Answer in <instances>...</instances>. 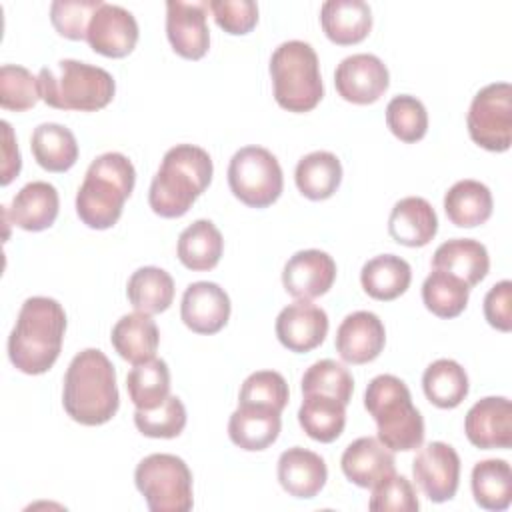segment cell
I'll return each mask as SVG.
<instances>
[{
    "label": "cell",
    "instance_id": "f35d334b",
    "mask_svg": "<svg viewBox=\"0 0 512 512\" xmlns=\"http://www.w3.org/2000/svg\"><path fill=\"white\" fill-rule=\"evenodd\" d=\"M354 392V378L348 368L336 360L314 362L302 376V394H324L348 406Z\"/></svg>",
    "mask_w": 512,
    "mask_h": 512
},
{
    "label": "cell",
    "instance_id": "277c9868",
    "mask_svg": "<svg viewBox=\"0 0 512 512\" xmlns=\"http://www.w3.org/2000/svg\"><path fill=\"white\" fill-rule=\"evenodd\" d=\"M136 184L134 164L120 152L100 154L76 194V214L92 230L112 228Z\"/></svg>",
    "mask_w": 512,
    "mask_h": 512
},
{
    "label": "cell",
    "instance_id": "5b68a950",
    "mask_svg": "<svg viewBox=\"0 0 512 512\" xmlns=\"http://www.w3.org/2000/svg\"><path fill=\"white\" fill-rule=\"evenodd\" d=\"M364 408L374 418L378 440L388 450L408 452L422 446L424 418L400 378L392 374L372 378L364 392Z\"/></svg>",
    "mask_w": 512,
    "mask_h": 512
},
{
    "label": "cell",
    "instance_id": "d4e9b609",
    "mask_svg": "<svg viewBox=\"0 0 512 512\" xmlns=\"http://www.w3.org/2000/svg\"><path fill=\"white\" fill-rule=\"evenodd\" d=\"M432 268L444 270L472 288L488 274L490 258L482 242L472 238H454L442 242L436 248L432 256Z\"/></svg>",
    "mask_w": 512,
    "mask_h": 512
},
{
    "label": "cell",
    "instance_id": "9c48e42d",
    "mask_svg": "<svg viewBox=\"0 0 512 512\" xmlns=\"http://www.w3.org/2000/svg\"><path fill=\"white\" fill-rule=\"evenodd\" d=\"M228 186L242 204L250 208H266L282 194V168L270 150L262 146H244L230 158Z\"/></svg>",
    "mask_w": 512,
    "mask_h": 512
},
{
    "label": "cell",
    "instance_id": "c3c4849f",
    "mask_svg": "<svg viewBox=\"0 0 512 512\" xmlns=\"http://www.w3.org/2000/svg\"><path fill=\"white\" fill-rule=\"evenodd\" d=\"M2 130H4V144H2V154H4V162H2V186H8L20 172L22 168V160H20V152L14 140V132L12 126L2 120Z\"/></svg>",
    "mask_w": 512,
    "mask_h": 512
},
{
    "label": "cell",
    "instance_id": "44dd1931",
    "mask_svg": "<svg viewBox=\"0 0 512 512\" xmlns=\"http://www.w3.org/2000/svg\"><path fill=\"white\" fill-rule=\"evenodd\" d=\"M326 478V462L312 450L294 446L278 458V482L294 498H314L324 488Z\"/></svg>",
    "mask_w": 512,
    "mask_h": 512
},
{
    "label": "cell",
    "instance_id": "8992f818",
    "mask_svg": "<svg viewBox=\"0 0 512 512\" xmlns=\"http://www.w3.org/2000/svg\"><path fill=\"white\" fill-rule=\"evenodd\" d=\"M42 100L58 110L96 112L108 106L116 92L112 74L100 66L64 58L38 72Z\"/></svg>",
    "mask_w": 512,
    "mask_h": 512
},
{
    "label": "cell",
    "instance_id": "e575fe53",
    "mask_svg": "<svg viewBox=\"0 0 512 512\" xmlns=\"http://www.w3.org/2000/svg\"><path fill=\"white\" fill-rule=\"evenodd\" d=\"M126 296L136 312L150 316L160 314L168 310L174 300V280L162 268L144 266L128 278Z\"/></svg>",
    "mask_w": 512,
    "mask_h": 512
},
{
    "label": "cell",
    "instance_id": "6da1fadb",
    "mask_svg": "<svg viewBox=\"0 0 512 512\" xmlns=\"http://www.w3.org/2000/svg\"><path fill=\"white\" fill-rule=\"evenodd\" d=\"M66 332L62 304L48 296L24 300L8 338V358L24 374L48 372L60 356Z\"/></svg>",
    "mask_w": 512,
    "mask_h": 512
},
{
    "label": "cell",
    "instance_id": "9a60e30c",
    "mask_svg": "<svg viewBox=\"0 0 512 512\" xmlns=\"http://www.w3.org/2000/svg\"><path fill=\"white\" fill-rule=\"evenodd\" d=\"M336 280V262L328 252L310 248L288 258L282 270L284 290L296 300H312L326 294Z\"/></svg>",
    "mask_w": 512,
    "mask_h": 512
},
{
    "label": "cell",
    "instance_id": "4dcf8cb0",
    "mask_svg": "<svg viewBox=\"0 0 512 512\" xmlns=\"http://www.w3.org/2000/svg\"><path fill=\"white\" fill-rule=\"evenodd\" d=\"M222 250H224V240L220 230L214 226V222L204 218L192 222L178 236V246H176L178 260L188 270H194V272L212 270L220 262Z\"/></svg>",
    "mask_w": 512,
    "mask_h": 512
},
{
    "label": "cell",
    "instance_id": "bcb514c9",
    "mask_svg": "<svg viewBox=\"0 0 512 512\" xmlns=\"http://www.w3.org/2000/svg\"><path fill=\"white\" fill-rule=\"evenodd\" d=\"M208 10L216 24L234 36L248 34L258 24V6L252 0H210Z\"/></svg>",
    "mask_w": 512,
    "mask_h": 512
},
{
    "label": "cell",
    "instance_id": "d590c367",
    "mask_svg": "<svg viewBox=\"0 0 512 512\" xmlns=\"http://www.w3.org/2000/svg\"><path fill=\"white\" fill-rule=\"evenodd\" d=\"M422 388L434 406L456 408L468 396V374L456 360L440 358L424 370Z\"/></svg>",
    "mask_w": 512,
    "mask_h": 512
},
{
    "label": "cell",
    "instance_id": "7402d4cb",
    "mask_svg": "<svg viewBox=\"0 0 512 512\" xmlns=\"http://www.w3.org/2000/svg\"><path fill=\"white\" fill-rule=\"evenodd\" d=\"M60 198L50 182L34 180L22 186L8 208V218L14 226L26 232H40L56 222Z\"/></svg>",
    "mask_w": 512,
    "mask_h": 512
},
{
    "label": "cell",
    "instance_id": "74e56055",
    "mask_svg": "<svg viewBox=\"0 0 512 512\" xmlns=\"http://www.w3.org/2000/svg\"><path fill=\"white\" fill-rule=\"evenodd\" d=\"M470 288L456 276L434 270L422 284V302L438 318H456L468 304Z\"/></svg>",
    "mask_w": 512,
    "mask_h": 512
},
{
    "label": "cell",
    "instance_id": "f546056e",
    "mask_svg": "<svg viewBox=\"0 0 512 512\" xmlns=\"http://www.w3.org/2000/svg\"><path fill=\"white\" fill-rule=\"evenodd\" d=\"M30 148L38 166L48 172H66L78 160V142L70 128L44 122L34 128L30 138Z\"/></svg>",
    "mask_w": 512,
    "mask_h": 512
},
{
    "label": "cell",
    "instance_id": "e0dca14e",
    "mask_svg": "<svg viewBox=\"0 0 512 512\" xmlns=\"http://www.w3.org/2000/svg\"><path fill=\"white\" fill-rule=\"evenodd\" d=\"M466 438L482 450L512 446V404L504 396L478 400L464 418Z\"/></svg>",
    "mask_w": 512,
    "mask_h": 512
},
{
    "label": "cell",
    "instance_id": "f1b7e54d",
    "mask_svg": "<svg viewBox=\"0 0 512 512\" xmlns=\"http://www.w3.org/2000/svg\"><path fill=\"white\" fill-rule=\"evenodd\" d=\"M412 280L410 264L396 254H380L370 258L360 270V284L364 292L382 302L402 296Z\"/></svg>",
    "mask_w": 512,
    "mask_h": 512
},
{
    "label": "cell",
    "instance_id": "ac0fdd59",
    "mask_svg": "<svg viewBox=\"0 0 512 512\" xmlns=\"http://www.w3.org/2000/svg\"><path fill=\"white\" fill-rule=\"evenodd\" d=\"M336 352L348 364H366L380 356L386 344L382 320L368 310L348 314L336 330Z\"/></svg>",
    "mask_w": 512,
    "mask_h": 512
},
{
    "label": "cell",
    "instance_id": "5bb4252c",
    "mask_svg": "<svg viewBox=\"0 0 512 512\" xmlns=\"http://www.w3.org/2000/svg\"><path fill=\"white\" fill-rule=\"evenodd\" d=\"M86 40L102 56L124 58L138 42V22L126 8L104 2L88 24Z\"/></svg>",
    "mask_w": 512,
    "mask_h": 512
},
{
    "label": "cell",
    "instance_id": "ba28073f",
    "mask_svg": "<svg viewBox=\"0 0 512 512\" xmlns=\"http://www.w3.org/2000/svg\"><path fill=\"white\" fill-rule=\"evenodd\" d=\"M134 482L152 512H188L194 504L192 472L174 454H150L134 470Z\"/></svg>",
    "mask_w": 512,
    "mask_h": 512
},
{
    "label": "cell",
    "instance_id": "7bdbcfd3",
    "mask_svg": "<svg viewBox=\"0 0 512 512\" xmlns=\"http://www.w3.org/2000/svg\"><path fill=\"white\" fill-rule=\"evenodd\" d=\"M134 424L148 438H176L186 426V408L178 396H168L152 410L136 408Z\"/></svg>",
    "mask_w": 512,
    "mask_h": 512
},
{
    "label": "cell",
    "instance_id": "4fadbf2b",
    "mask_svg": "<svg viewBox=\"0 0 512 512\" xmlns=\"http://www.w3.org/2000/svg\"><path fill=\"white\" fill-rule=\"evenodd\" d=\"M208 2H166V36L172 50L186 60H200L210 48Z\"/></svg>",
    "mask_w": 512,
    "mask_h": 512
},
{
    "label": "cell",
    "instance_id": "cb8c5ba5",
    "mask_svg": "<svg viewBox=\"0 0 512 512\" xmlns=\"http://www.w3.org/2000/svg\"><path fill=\"white\" fill-rule=\"evenodd\" d=\"M320 24L330 42L358 44L372 30V10L364 0H328L320 8Z\"/></svg>",
    "mask_w": 512,
    "mask_h": 512
},
{
    "label": "cell",
    "instance_id": "7a4b0ae2",
    "mask_svg": "<svg viewBox=\"0 0 512 512\" xmlns=\"http://www.w3.org/2000/svg\"><path fill=\"white\" fill-rule=\"evenodd\" d=\"M62 406L84 426L106 424L118 412L116 370L102 350L86 348L72 358L64 374Z\"/></svg>",
    "mask_w": 512,
    "mask_h": 512
},
{
    "label": "cell",
    "instance_id": "83f0119b",
    "mask_svg": "<svg viewBox=\"0 0 512 512\" xmlns=\"http://www.w3.org/2000/svg\"><path fill=\"white\" fill-rule=\"evenodd\" d=\"M494 200L486 184L478 180H458L444 194V212L454 226L474 228L492 216Z\"/></svg>",
    "mask_w": 512,
    "mask_h": 512
},
{
    "label": "cell",
    "instance_id": "d6986e66",
    "mask_svg": "<svg viewBox=\"0 0 512 512\" xmlns=\"http://www.w3.org/2000/svg\"><path fill=\"white\" fill-rule=\"evenodd\" d=\"M180 316L192 332L216 334L228 324L230 298L214 282H192L182 294Z\"/></svg>",
    "mask_w": 512,
    "mask_h": 512
},
{
    "label": "cell",
    "instance_id": "d6a6232c",
    "mask_svg": "<svg viewBox=\"0 0 512 512\" xmlns=\"http://www.w3.org/2000/svg\"><path fill=\"white\" fill-rule=\"evenodd\" d=\"M298 422L312 440L334 442L346 426V404L324 394H304Z\"/></svg>",
    "mask_w": 512,
    "mask_h": 512
},
{
    "label": "cell",
    "instance_id": "3957f363",
    "mask_svg": "<svg viewBox=\"0 0 512 512\" xmlns=\"http://www.w3.org/2000/svg\"><path fill=\"white\" fill-rule=\"evenodd\" d=\"M210 154L194 144L170 148L150 182L148 204L162 218L184 216L212 180Z\"/></svg>",
    "mask_w": 512,
    "mask_h": 512
},
{
    "label": "cell",
    "instance_id": "ffe728a7",
    "mask_svg": "<svg viewBox=\"0 0 512 512\" xmlns=\"http://www.w3.org/2000/svg\"><path fill=\"white\" fill-rule=\"evenodd\" d=\"M340 466L352 484L370 490L388 476L396 474L392 450H388L374 436H362L350 442L340 458Z\"/></svg>",
    "mask_w": 512,
    "mask_h": 512
},
{
    "label": "cell",
    "instance_id": "52a82bcc",
    "mask_svg": "<svg viewBox=\"0 0 512 512\" xmlns=\"http://www.w3.org/2000/svg\"><path fill=\"white\" fill-rule=\"evenodd\" d=\"M274 98L288 112H310L324 96L314 48L302 40L282 42L270 56Z\"/></svg>",
    "mask_w": 512,
    "mask_h": 512
},
{
    "label": "cell",
    "instance_id": "7dc6e473",
    "mask_svg": "<svg viewBox=\"0 0 512 512\" xmlns=\"http://www.w3.org/2000/svg\"><path fill=\"white\" fill-rule=\"evenodd\" d=\"M484 316L488 324L500 332L512 330V282L494 284L484 296Z\"/></svg>",
    "mask_w": 512,
    "mask_h": 512
},
{
    "label": "cell",
    "instance_id": "8d00e7d4",
    "mask_svg": "<svg viewBox=\"0 0 512 512\" xmlns=\"http://www.w3.org/2000/svg\"><path fill=\"white\" fill-rule=\"evenodd\" d=\"M126 390L132 404L140 410H152L170 396V370L160 358L136 364L126 376Z\"/></svg>",
    "mask_w": 512,
    "mask_h": 512
},
{
    "label": "cell",
    "instance_id": "7c38bea8",
    "mask_svg": "<svg viewBox=\"0 0 512 512\" xmlns=\"http://www.w3.org/2000/svg\"><path fill=\"white\" fill-rule=\"evenodd\" d=\"M390 84L386 64L374 54H352L346 56L334 72V86L338 94L352 104L376 102Z\"/></svg>",
    "mask_w": 512,
    "mask_h": 512
},
{
    "label": "cell",
    "instance_id": "ab89813d",
    "mask_svg": "<svg viewBox=\"0 0 512 512\" xmlns=\"http://www.w3.org/2000/svg\"><path fill=\"white\" fill-rule=\"evenodd\" d=\"M386 124L398 140L406 144L418 142L428 130L426 106L410 94L394 96L386 106Z\"/></svg>",
    "mask_w": 512,
    "mask_h": 512
},
{
    "label": "cell",
    "instance_id": "484cf974",
    "mask_svg": "<svg viewBox=\"0 0 512 512\" xmlns=\"http://www.w3.org/2000/svg\"><path fill=\"white\" fill-rule=\"evenodd\" d=\"M280 412L260 406H238L228 420L230 440L248 452H260L272 446L280 434Z\"/></svg>",
    "mask_w": 512,
    "mask_h": 512
},
{
    "label": "cell",
    "instance_id": "f6af8a7d",
    "mask_svg": "<svg viewBox=\"0 0 512 512\" xmlns=\"http://www.w3.org/2000/svg\"><path fill=\"white\" fill-rule=\"evenodd\" d=\"M368 508L374 512H414L420 508L416 490L406 476L392 474L372 488Z\"/></svg>",
    "mask_w": 512,
    "mask_h": 512
},
{
    "label": "cell",
    "instance_id": "603a6c76",
    "mask_svg": "<svg viewBox=\"0 0 512 512\" xmlns=\"http://www.w3.org/2000/svg\"><path fill=\"white\" fill-rule=\"evenodd\" d=\"M388 232L394 242L408 248H420L436 236L438 216L428 200L406 196L394 204L388 218Z\"/></svg>",
    "mask_w": 512,
    "mask_h": 512
},
{
    "label": "cell",
    "instance_id": "4316f807",
    "mask_svg": "<svg viewBox=\"0 0 512 512\" xmlns=\"http://www.w3.org/2000/svg\"><path fill=\"white\" fill-rule=\"evenodd\" d=\"M110 342L120 358L130 364H142L154 358L160 342V332L150 314H124L112 328Z\"/></svg>",
    "mask_w": 512,
    "mask_h": 512
},
{
    "label": "cell",
    "instance_id": "8fae6325",
    "mask_svg": "<svg viewBox=\"0 0 512 512\" xmlns=\"http://www.w3.org/2000/svg\"><path fill=\"white\" fill-rule=\"evenodd\" d=\"M412 474L428 500H452L460 484V456L446 442H428L416 454Z\"/></svg>",
    "mask_w": 512,
    "mask_h": 512
},
{
    "label": "cell",
    "instance_id": "2e32d148",
    "mask_svg": "<svg viewBox=\"0 0 512 512\" xmlns=\"http://www.w3.org/2000/svg\"><path fill=\"white\" fill-rule=\"evenodd\" d=\"M328 334L326 312L310 300H296L280 310L276 336L284 348L296 354L318 348Z\"/></svg>",
    "mask_w": 512,
    "mask_h": 512
},
{
    "label": "cell",
    "instance_id": "60d3db41",
    "mask_svg": "<svg viewBox=\"0 0 512 512\" xmlns=\"http://www.w3.org/2000/svg\"><path fill=\"white\" fill-rule=\"evenodd\" d=\"M288 384L280 372L258 370L252 372L240 388L238 406H260L282 412L288 404Z\"/></svg>",
    "mask_w": 512,
    "mask_h": 512
},
{
    "label": "cell",
    "instance_id": "30bf717a",
    "mask_svg": "<svg viewBox=\"0 0 512 512\" xmlns=\"http://www.w3.org/2000/svg\"><path fill=\"white\" fill-rule=\"evenodd\" d=\"M466 126L478 146L490 152H506L512 142V86L492 82L480 88L468 108Z\"/></svg>",
    "mask_w": 512,
    "mask_h": 512
},
{
    "label": "cell",
    "instance_id": "1f68e13d",
    "mask_svg": "<svg viewBox=\"0 0 512 512\" xmlns=\"http://www.w3.org/2000/svg\"><path fill=\"white\" fill-rule=\"evenodd\" d=\"M294 180L308 200H326L342 182V164L336 154L316 150L298 160Z\"/></svg>",
    "mask_w": 512,
    "mask_h": 512
},
{
    "label": "cell",
    "instance_id": "b9f144b4",
    "mask_svg": "<svg viewBox=\"0 0 512 512\" xmlns=\"http://www.w3.org/2000/svg\"><path fill=\"white\" fill-rule=\"evenodd\" d=\"M42 98L38 76L18 64H4L0 68V106L4 110L24 112L36 106Z\"/></svg>",
    "mask_w": 512,
    "mask_h": 512
},
{
    "label": "cell",
    "instance_id": "836d02e7",
    "mask_svg": "<svg viewBox=\"0 0 512 512\" xmlns=\"http://www.w3.org/2000/svg\"><path fill=\"white\" fill-rule=\"evenodd\" d=\"M472 494L484 510H506L512 502V470L502 458L480 460L472 468Z\"/></svg>",
    "mask_w": 512,
    "mask_h": 512
},
{
    "label": "cell",
    "instance_id": "ee69618b",
    "mask_svg": "<svg viewBox=\"0 0 512 512\" xmlns=\"http://www.w3.org/2000/svg\"><path fill=\"white\" fill-rule=\"evenodd\" d=\"M102 4V0H54L50 6L52 26L68 40H84L88 24Z\"/></svg>",
    "mask_w": 512,
    "mask_h": 512
}]
</instances>
